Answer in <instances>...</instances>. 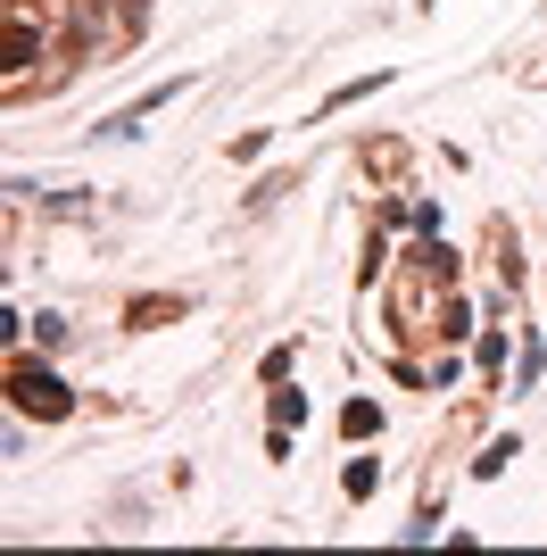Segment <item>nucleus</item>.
Returning <instances> with one entry per match:
<instances>
[{
    "label": "nucleus",
    "mask_w": 547,
    "mask_h": 556,
    "mask_svg": "<svg viewBox=\"0 0 547 556\" xmlns=\"http://www.w3.org/2000/svg\"><path fill=\"white\" fill-rule=\"evenodd\" d=\"M9 391H17V407H25V416H42V424L75 416V391L59 382V374H42V366H17V374H9Z\"/></svg>",
    "instance_id": "nucleus-1"
},
{
    "label": "nucleus",
    "mask_w": 547,
    "mask_h": 556,
    "mask_svg": "<svg viewBox=\"0 0 547 556\" xmlns=\"http://www.w3.org/2000/svg\"><path fill=\"white\" fill-rule=\"evenodd\" d=\"M440 341H465V332H473V307H465V300H448V291H440Z\"/></svg>",
    "instance_id": "nucleus-2"
},
{
    "label": "nucleus",
    "mask_w": 547,
    "mask_h": 556,
    "mask_svg": "<svg viewBox=\"0 0 547 556\" xmlns=\"http://www.w3.org/2000/svg\"><path fill=\"white\" fill-rule=\"evenodd\" d=\"M341 432H348V441H365V432H382V416H373V399H348V407H341Z\"/></svg>",
    "instance_id": "nucleus-3"
},
{
    "label": "nucleus",
    "mask_w": 547,
    "mask_h": 556,
    "mask_svg": "<svg viewBox=\"0 0 547 556\" xmlns=\"http://www.w3.org/2000/svg\"><path fill=\"white\" fill-rule=\"evenodd\" d=\"M125 316H133V325H166V316H182V300H133Z\"/></svg>",
    "instance_id": "nucleus-4"
},
{
    "label": "nucleus",
    "mask_w": 547,
    "mask_h": 556,
    "mask_svg": "<svg viewBox=\"0 0 547 556\" xmlns=\"http://www.w3.org/2000/svg\"><path fill=\"white\" fill-rule=\"evenodd\" d=\"M298 416H307V399H298V391H274V432H291Z\"/></svg>",
    "instance_id": "nucleus-5"
}]
</instances>
